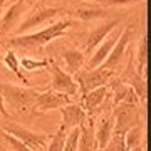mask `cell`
<instances>
[{"label":"cell","mask_w":151,"mask_h":151,"mask_svg":"<svg viewBox=\"0 0 151 151\" xmlns=\"http://www.w3.org/2000/svg\"><path fill=\"white\" fill-rule=\"evenodd\" d=\"M76 25V20L72 19H65V20H57L52 22L50 25L45 29L39 30V32H30V34H20V35H14L10 39V45L17 49H24V50H39L44 45L50 44L52 40L65 35V32L70 27Z\"/></svg>","instance_id":"1"},{"label":"cell","mask_w":151,"mask_h":151,"mask_svg":"<svg viewBox=\"0 0 151 151\" xmlns=\"http://www.w3.org/2000/svg\"><path fill=\"white\" fill-rule=\"evenodd\" d=\"M39 94L40 91H35L30 87L15 86L10 82H0V96L15 111H27L29 108H34Z\"/></svg>","instance_id":"2"},{"label":"cell","mask_w":151,"mask_h":151,"mask_svg":"<svg viewBox=\"0 0 151 151\" xmlns=\"http://www.w3.org/2000/svg\"><path fill=\"white\" fill-rule=\"evenodd\" d=\"M0 129L12 134L14 138L22 141L24 145H27L34 151H45L47 141L50 138L45 133H35V131L29 129V128L15 123V121H10L9 118H4V121H0Z\"/></svg>","instance_id":"3"},{"label":"cell","mask_w":151,"mask_h":151,"mask_svg":"<svg viewBox=\"0 0 151 151\" xmlns=\"http://www.w3.org/2000/svg\"><path fill=\"white\" fill-rule=\"evenodd\" d=\"M65 9L62 7H39L37 10L30 12L25 19H22L20 24L15 27L14 30V35H20V34H27L29 30H32L35 27H40L47 22H52L54 19L64 14Z\"/></svg>","instance_id":"4"},{"label":"cell","mask_w":151,"mask_h":151,"mask_svg":"<svg viewBox=\"0 0 151 151\" xmlns=\"http://www.w3.org/2000/svg\"><path fill=\"white\" fill-rule=\"evenodd\" d=\"M116 108L113 109L114 116V133L124 134L126 131L141 123V108L139 104H131V103H118L114 104Z\"/></svg>","instance_id":"5"},{"label":"cell","mask_w":151,"mask_h":151,"mask_svg":"<svg viewBox=\"0 0 151 151\" xmlns=\"http://www.w3.org/2000/svg\"><path fill=\"white\" fill-rule=\"evenodd\" d=\"M113 77V70L109 69H104L103 65L99 67H94V69H81L77 74L74 76L77 86L81 89L82 94L89 92L91 89L94 87H99V86H106V82Z\"/></svg>","instance_id":"6"},{"label":"cell","mask_w":151,"mask_h":151,"mask_svg":"<svg viewBox=\"0 0 151 151\" xmlns=\"http://www.w3.org/2000/svg\"><path fill=\"white\" fill-rule=\"evenodd\" d=\"M45 69L50 72V89H54L57 92H62V94H65L69 97L76 96L79 92V86H77L76 79L70 74H67L64 69H60L55 62L49 60Z\"/></svg>","instance_id":"7"},{"label":"cell","mask_w":151,"mask_h":151,"mask_svg":"<svg viewBox=\"0 0 151 151\" xmlns=\"http://www.w3.org/2000/svg\"><path fill=\"white\" fill-rule=\"evenodd\" d=\"M133 35H134V29H133V25H126L124 30H121V34H119L116 44H114L113 49H111L109 55L106 57V60H104L103 64H101L104 69H109V70H113L114 72V70L121 65V60H123L124 54H126V49H128L129 42L133 40Z\"/></svg>","instance_id":"8"},{"label":"cell","mask_w":151,"mask_h":151,"mask_svg":"<svg viewBox=\"0 0 151 151\" xmlns=\"http://www.w3.org/2000/svg\"><path fill=\"white\" fill-rule=\"evenodd\" d=\"M70 103V97L62 94V92H57L54 89H47L39 94L37 101L34 104V111L35 113H47V111H54V109H59L62 106Z\"/></svg>","instance_id":"9"},{"label":"cell","mask_w":151,"mask_h":151,"mask_svg":"<svg viewBox=\"0 0 151 151\" xmlns=\"http://www.w3.org/2000/svg\"><path fill=\"white\" fill-rule=\"evenodd\" d=\"M25 5H27V0H17L15 4H12L0 19V35H5V34L15 30V27L20 24L22 17L25 14Z\"/></svg>","instance_id":"10"},{"label":"cell","mask_w":151,"mask_h":151,"mask_svg":"<svg viewBox=\"0 0 151 151\" xmlns=\"http://www.w3.org/2000/svg\"><path fill=\"white\" fill-rule=\"evenodd\" d=\"M119 24H121L119 19H111V20H106L104 24H101V25L91 29L89 34H87V37H86V42H84V54L86 55L91 54L92 49H96L97 45L104 40V37H106L109 32H113Z\"/></svg>","instance_id":"11"},{"label":"cell","mask_w":151,"mask_h":151,"mask_svg":"<svg viewBox=\"0 0 151 151\" xmlns=\"http://www.w3.org/2000/svg\"><path fill=\"white\" fill-rule=\"evenodd\" d=\"M62 116V126L65 129H72V128H79L81 124L87 123V113L82 109L81 104H65L62 108L57 109Z\"/></svg>","instance_id":"12"},{"label":"cell","mask_w":151,"mask_h":151,"mask_svg":"<svg viewBox=\"0 0 151 151\" xmlns=\"http://www.w3.org/2000/svg\"><path fill=\"white\" fill-rule=\"evenodd\" d=\"M111 96V89H109L108 86H99V87H94V89H91L89 92H86L84 94V97H82V109L86 111L87 114H94L97 113L99 109H101V106H103L104 103H106V99Z\"/></svg>","instance_id":"13"},{"label":"cell","mask_w":151,"mask_h":151,"mask_svg":"<svg viewBox=\"0 0 151 151\" xmlns=\"http://www.w3.org/2000/svg\"><path fill=\"white\" fill-rule=\"evenodd\" d=\"M119 34H121V30H116V29H114L113 32H109L108 35L104 37V40L96 47V52H94V54L89 57V60H87V64H86L87 69L99 67V65H101L104 60H106V57L109 55L111 49H113V45L116 44V40H118Z\"/></svg>","instance_id":"14"},{"label":"cell","mask_w":151,"mask_h":151,"mask_svg":"<svg viewBox=\"0 0 151 151\" xmlns=\"http://www.w3.org/2000/svg\"><path fill=\"white\" fill-rule=\"evenodd\" d=\"M113 133H114V116H113V113H109L99 119L96 128H94V138H96L99 151H103L106 148L108 141L113 136Z\"/></svg>","instance_id":"15"},{"label":"cell","mask_w":151,"mask_h":151,"mask_svg":"<svg viewBox=\"0 0 151 151\" xmlns=\"http://www.w3.org/2000/svg\"><path fill=\"white\" fill-rule=\"evenodd\" d=\"M62 60H64L65 72L74 77L86 64V54L81 49H64L62 50Z\"/></svg>","instance_id":"16"},{"label":"cell","mask_w":151,"mask_h":151,"mask_svg":"<svg viewBox=\"0 0 151 151\" xmlns=\"http://www.w3.org/2000/svg\"><path fill=\"white\" fill-rule=\"evenodd\" d=\"M123 82L124 84H128V86L136 92V96L139 99L141 104L146 103V81L145 77H141V76L136 74L134 67H131V64L128 65V69H126V74L123 77Z\"/></svg>","instance_id":"17"},{"label":"cell","mask_w":151,"mask_h":151,"mask_svg":"<svg viewBox=\"0 0 151 151\" xmlns=\"http://www.w3.org/2000/svg\"><path fill=\"white\" fill-rule=\"evenodd\" d=\"M77 151H99L94 138V128L92 124H81L79 126V141H77Z\"/></svg>","instance_id":"18"},{"label":"cell","mask_w":151,"mask_h":151,"mask_svg":"<svg viewBox=\"0 0 151 151\" xmlns=\"http://www.w3.org/2000/svg\"><path fill=\"white\" fill-rule=\"evenodd\" d=\"M74 15L79 20H101V19H108L109 14L104 7H97V5H81L77 7L74 12Z\"/></svg>","instance_id":"19"},{"label":"cell","mask_w":151,"mask_h":151,"mask_svg":"<svg viewBox=\"0 0 151 151\" xmlns=\"http://www.w3.org/2000/svg\"><path fill=\"white\" fill-rule=\"evenodd\" d=\"M143 138H145V129H143V124L138 123L136 126L129 128V129L124 133V143H126V148L131 150V148L141 146Z\"/></svg>","instance_id":"20"},{"label":"cell","mask_w":151,"mask_h":151,"mask_svg":"<svg viewBox=\"0 0 151 151\" xmlns=\"http://www.w3.org/2000/svg\"><path fill=\"white\" fill-rule=\"evenodd\" d=\"M67 133H69V129H65L64 126L60 124L59 129L49 138L45 151H62L64 150V143H65V138H67Z\"/></svg>","instance_id":"21"},{"label":"cell","mask_w":151,"mask_h":151,"mask_svg":"<svg viewBox=\"0 0 151 151\" xmlns=\"http://www.w3.org/2000/svg\"><path fill=\"white\" fill-rule=\"evenodd\" d=\"M145 67H146V35H143L138 40V47H136V65H134L136 74L145 77Z\"/></svg>","instance_id":"22"},{"label":"cell","mask_w":151,"mask_h":151,"mask_svg":"<svg viewBox=\"0 0 151 151\" xmlns=\"http://www.w3.org/2000/svg\"><path fill=\"white\" fill-rule=\"evenodd\" d=\"M2 62H4L7 69H9V70H12V72H14V74H15L17 77H19V79L22 81V82H27V79H25V77L22 76L20 64H19V57L15 55V52H14V50H7V52H5V55L2 57Z\"/></svg>","instance_id":"23"},{"label":"cell","mask_w":151,"mask_h":151,"mask_svg":"<svg viewBox=\"0 0 151 151\" xmlns=\"http://www.w3.org/2000/svg\"><path fill=\"white\" fill-rule=\"evenodd\" d=\"M0 138H2V141L5 143L7 148L10 151H34L27 145H24L22 141H19L17 138H14L12 134H9V133H5V131H2V129H0Z\"/></svg>","instance_id":"24"},{"label":"cell","mask_w":151,"mask_h":151,"mask_svg":"<svg viewBox=\"0 0 151 151\" xmlns=\"http://www.w3.org/2000/svg\"><path fill=\"white\" fill-rule=\"evenodd\" d=\"M20 69L24 70H37V69H45L49 64V59H32V57H22L19 60Z\"/></svg>","instance_id":"25"},{"label":"cell","mask_w":151,"mask_h":151,"mask_svg":"<svg viewBox=\"0 0 151 151\" xmlns=\"http://www.w3.org/2000/svg\"><path fill=\"white\" fill-rule=\"evenodd\" d=\"M103 151H128L126 143H124V134L121 133H113L111 139L108 141V145Z\"/></svg>","instance_id":"26"},{"label":"cell","mask_w":151,"mask_h":151,"mask_svg":"<svg viewBox=\"0 0 151 151\" xmlns=\"http://www.w3.org/2000/svg\"><path fill=\"white\" fill-rule=\"evenodd\" d=\"M77 141H79V128H72L67 133L62 151H77Z\"/></svg>","instance_id":"27"},{"label":"cell","mask_w":151,"mask_h":151,"mask_svg":"<svg viewBox=\"0 0 151 151\" xmlns=\"http://www.w3.org/2000/svg\"><path fill=\"white\" fill-rule=\"evenodd\" d=\"M101 2L103 7H123V5H133V4H139L143 0H97Z\"/></svg>","instance_id":"28"},{"label":"cell","mask_w":151,"mask_h":151,"mask_svg":"<svg viewBox=\"0 0 151 151\" xmlns=\"http://www.w3.org/2000/svg\"><path fill=\"white\" fill-rule=\"evenodd\" d=\"M4 103H5L4 97L0 96V116H2V118H9V113H7V109L4 108Z\"/></svg>","instance_id":"29"},{"label":"cell","mask_w":151,"mask_h":151,"mask_svg":"<svg viewBox=\"0 0 151 151\" xmlns=\"http://www.w3.org/2000/svg\"><path fill=\"white\" fill-rule=\"evenodd\" d=\"M7 0H0V19H2V14H4V5H5Z\"/></svg>","instance_id":"30"},{"label":"cell","mask_w":151,"mask_h":151,"mask_svg":"<svg viewBox=\"0 0 151 151\" xmlns=\"http://www.w3.org/2000/svg\"><path fill=\"white\" fill-rule=\"evenodd\" d=\"M128 151H145L141 146H136V148H131V150H128Z\"/></svg>","instance_id":"31"},{"label":"cell","mask_w":151,"mask_h":151,"mask_svg":"<svg viewBox=\"0 0 151 151\" xmlns=\"http://www.w3.org/2000/svg\"><path fill=\"white\" fill-rule=\"evenodd\" d=\"M0 151H10L7 146H4V143H0Z\"/></svg>","instance_id":"32"},{"label":"cell","mask_w":151,"mask_h":151,"mask_svg":"<svg viewBox=\"0 0 151 151\" xmlns=\"http://www.w3.org/2000/svg\"><path fill=\"white\" fill-rule=\"evenodd\" d=\"M0 62H2V54H0Z\"/></svg>","instance_id":"33"},{"label":"cell","mask_w":151,"mask_h":151,"mask_svg":"<svg viewBox=\"0 0 151 151\" xmlns=\"http://www.w3.org/2000/svg\"><path fill=\"white\" fill-rule=\"evenodd\" d=\"M84 2H89V0H84Z\"/></svg>","instance_id":"34"}]
</instances>
